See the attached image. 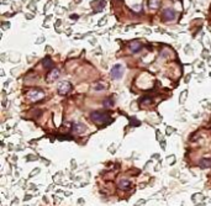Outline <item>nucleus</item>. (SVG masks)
I'll return each instance as SVG.
<instances>
[{
  "label": "nucleus",
  "instance_id": "nucleus-10",
  "mask_svg": "<svg viewBox=\"0 0 211 206\" xmlns=\"http://www.w3.org/2000/svg\"><path fill=\"white\" fill-rule=\"evenodd\" d=\"M73 130H74V132H77V133H83L84 130H85V126H84L83 124H75L74 127H73Z\"/></svg>",
  "mask_w": 211,
  "mask_h": 206
},
{
  "label": "nucleus",
  "instance_id": "nucleus-4",
  "mask_svg": "<svg viewBox=\"0 0 211 206\" xmlns=\"http://www.w3.org/2000/svg\"><path fill=\"white\" fill-rule=\"evenodd\" d=\"M110 74H111V77H113L114 79H120V78L124 75V68H122V65H121V64H115V65L113 67Z\"/></svg>",
  "mask_w": 211,
  "mask_h": 206
},
{
  "label": "nucleus",
  "instance_id": "nucleus-17",
  "mask_svg": "<svg viewBox=\"0 0 211 206\" xmlns=\"http://www.w3.org/2000/svg\"><path fill=\"white\" fill-rule=\"evenodd\" d=\"M70 18H72V19H78V16H77V15H72Z\"/></svg>",
  "mask_w": 211,
  "mask_h": 206
},
{
  "label": "nucleus",
  "instance_id": "nucleus-3",
  "mask_svg": "<svg viewBox=\"0 0 211 206\" xmlns=\"http://www.w3.org/2000/svg\"><path fill=\"white\" fill-rule=\"evenodd\" d=\"M72 90V85H70V83L69 81H61L59 84H58V94H61V95H67L69 91Z\"/></svg>",
  "mask_w": 211,
  "mask_h": 206
},
{
  "label": "nucleus",
  "instance_id": "nucleus-5",
  "mask_svg": "<svg viewBox=\"0 0 211 206\" xmlns=\"http://www.w3.org/2000/svg\"><path fill=\"white\" fill-rule=\"evenodd\" d=\"M162 18L165 21H172V20L175 19V11L173 9H165L163 11V14H162Z\"/></svg>",
  "mask_w": 211,
  "mask_h": 206
},
{
  "label": "nucleus",
  "instance_id": "nucleus-13",
  "mask_svg": "<svg viewBox=\"0 0 211 206\" xmlns=\"http://www.w3.org/2000/svg\"><path fill=\"white\" fill-rule=\"evenodd\" d=\"M148 5H149V8H152V9H157V8L159 6V0H149V2H148Z\"/></svg>",
  "mask_w": 211,
  "mask_h": 206
},
{
  "label": "nucleus",
  "instance_id": "nucleus-15",
  "mask_svg": "<svg viewBox=\"0 0 211 206\" xmlns=\"http://www.w3.org/2000/svg\"><path fill=\"white\" fill-rule=\"evenodd\" d=\"M186 94H188L186 91H183V93H181V95H180V104H183V102L185 101V100H184V97H185V95H186Z\"/></svg>",
  "mask_w": 211,
  "mask_h": 206
},
{
  "label": "nucleus",
  "instance_id": "nucleus-8",
  "mask_svg": "<svg viewBox=\"0 0 211 206\" xmlns=\"http://www.w3.org/2000/svg\"><path fill=\"white\" fill-rule=\"evenodd\" d=\"M199 165L202 169H207V168L211 167V159H209V158H201L199 160Z\"/></svg>",
  "mask_w": 211,
  "mask_h": 206
},
{
  "label": "nucleus",
  "instance_id": "nucleus-1",
  "mask_svg": "<svg viewBox=\"0 0 211 206\" xmlns=\"http://www.w3.org/2000/svg\"><path fill=\"white\" fill-rule=\"evenodd\" d=\"M90 119L96 125H105L111 120L110 115L108 113H105V111H91L90 113Z\"/></svg>",
  "mask_w": 211,
  "mask_h": 206
},
{
  "label": "nucleus",
  "instance_id": "nucleus-16",
  "mask_svg": "<svg viewBox=\"0 0 211 206\" xmlns=\"http://www.w3.org/2000/svg\"><path fill=\"white\" fill-rule=\"evenodd\" d=\"M35 158H36L35 156H27V160H36Z\"/></svg>",
  "mask_w": 211,
  "mask_h": 206
},
{
  "label": "nucleus",
  "instance_id": "nucleus-9",
  "mask_svg": "<svg viewBox=\"0 0 211 206\" xmlns=\"http://www.w3.org/2000/svg\"><path fill=\"white\" fill-rule=\"evenodd\" d=\"M119 186L122 190H127L130 188V180L129 179H121L120 183H119Z\"/></svg>",
  "mask_w": 211,
  "mask_h": 206
},
{
  "label": "nucleus",
  "instance_id": "nucleus-6",
  "mask_svg": "<svg viewBox=\"0 0 211 206\" xmlns=\"http://www.w3.org/2000/svg\"><path fill=\"white\" fill-rule=\"evenodd\" d=\"M58 78H59V70L58 69H52V70H50V73L47 75V81L52 83V81L57 80Z\"/></svg>",
  "mask_w": 211,
  "mask_h": 206
},
{
  "label": "nucleus",
  "instance_id": "nucleus-11",
  "mask_svg": "<svg viewBox=\"0 0 211 206\" xmlns=\"http://www.w3.org/2000/svg\"><path fill=\"white\" fill-rule=\"evenodd\" d=\"M104 105H105V108H113L115 105V102L113 101L111 97H106V99L104 100Z\"/></svg>",
  "mask_w": 211,
  "mask_h": 206
},
{
  "label": "nucleus",
  "instance_id": "nucleus-14",
  "mask_svg": "<svg viewBox=\"0 0 211 206\" xmlns=\"http://www.w3.org/2000/svg\"><path fill=\"white\" fill-rule=\"evenodd\" d=\"M105 89V86H104V84H101V83H96L95 85H94V90L95 91H102Z\"/></svg>",
  "mask_w": 211,
  "mask_h": 206
},
{
  "label": "nucleus",
  "instance_id": "nucleus-2",
  "mask_svg": "<svg viewBox=\"0 0 211 206\" xmlns=\"http://www.w3.org/2000/svg\"><path fill=\"white\" fill-rule=\"evenodd\" d=\"M26 95H27V97H29L31 101H38V100L43 99L45 93H43V90H41V89H31Z\"/></svg>",
  "mask_w": 211,
  "mask_h": 206
},
{
  "label": "nucleus",
  "instance_id": "nucleus-7",
  "mask_svg": "<svg viewBox=\"0 0 211 206\" xmlns=\"http://www.w3.org/2000/svg\"><path fill=\"white\" fill-rule=\"evenodd\" d=\"M142 47H143V45H142L141 42H138V41H133V42L130 43V48H131V51H132L133 53L140 52V51L142 50Z\"/></svg>",
  "mask_w": 211,
  "mask_h": 206
},
{
  "label": "nucleus",
  "instance_id": "nucleus-12",
  "mask_svg": "<svg viewBox=\"0 0 211 206\" xmlns=\"http://www.w3.org/2000/svg\"><path fill=\"white\" fill-rule=\"evenodd\" d=\"M43 67L46 68V69H50V68H53V62L47 57V58H45L43 59Z\"/></svg>",
  "mask_w": 211,
  "mask_h": 206
},
{
  "label": "nucleus",
  "instance_id": "nucleus-18",
  "mask_svg": "<svg viewBox=\"0 0 211 206\" xmlns=\"http://www.w3.org/2000/svg\"><path fill=\"white\" fill-rule=\"evenodd\" d=\"M210 77H211V74H210Z\"/></svg>",
  "mask_w": 211,
  "mask_h": 206
}]
</instances>
